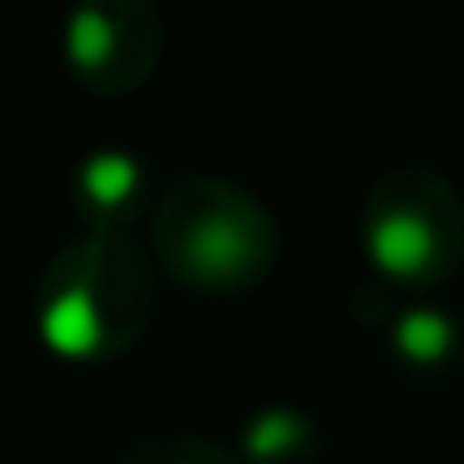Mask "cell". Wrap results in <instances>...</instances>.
Returning a JSON list of instances; mask_svg holds the SVG:
<instances>
[{"label": "cell", "mask_w": 464, "mask_h": 464, "mask_svg": "<svg viewBox=\"0 0 464 464\" xmlns=\"http://www.w3.org/2000/svg\"><path fill=\"white\" fill-rule=\"evenodd\" d=\"M170 255L195 280H240L260 255V235L230 200H200L190 220L170 235Z\"/></svg>", "instance_id": "cell-2"}, {"label": "cell", "mask_w": 464, "mask_h": 464, "mask_svg": "<svg viewBox=\"0 0 464 464\" xmlns=\"http://www.w3.org/2000/svg\"><path fill=\"white\" fill-rule=\"evenodd\" d=\"M394 344H400V354L414 364H440L454 344V320L444 310H430V304L404 310L400 324H394Z\"/></svg>", "instance_id": "cell-4"}, {"label": "cell", "mask_w": 464, "mask_h": 464, "mask_svg": "<svg viewBox=\"0 0 464 464\" xmlns=\"http://www.w3.org/2000/svg\"><path fill=\"white\" fill-rule=\"evenodd\" d=\"M304 434V420H295L290 410H265L260 420L245 430V450L255 454V459H280V454H290L295 444H300Z\"/></svg>", "instance_id": "cell-6"}, {"label": "cell", "mask_w": 464, "mask_h": 464, "mask_svg": "<svg viewBox=\"0 0 464 464\" xmlns=\"http://www.w3.org/2000/svg\"><path fill=\"white\" fill-rule=\"evenodd\" d=\"M135 180H140L135 160H130V155H115V150L91 155V160L81 165V190L91 195L95 205H121L125 195L135 190Z\"/></svg>", "instance_id": "cell-5"}, {"label": "cell", "mask_w": 464, "mask_h": 464, "mask_svg": "<svg viewBox=\"0 0 464 464\" xmlns=\"http://www.w3.org/2000/svg\"><path fill=\"white\" fill-rule=\"evenodd\" d=\"M175 464H210V459H175Z\"/></svg>", "instance_id": "cell-7"}, {"label": "cell", "mask_w": 464, "mask_h": 464, "mask_svg": "<svg viewBox=\"0 0 464 464\" xmlns=\"http://www.w3.org/2000/svg\"><path fill=\"white\" fill-rule=\"evenodd\" d=\"M115 245L105 235H85L51 260L41 280V330L65 354H101L121 340L115 304Z\"/></svg>", "instance_id": "cell-1"}, {"label": "cell", "mask_w": 464, "mask_h": 464, "mask_svg": "<svg viewBox=\"0 0 464 464\" xmlns=\"http://www.w3.org/2000/svg\"><path fill=\"white\" fill-rule=\"evenodd\" d=\"M434 225L414 210H390L370 225V260L394 280H414L434 265Z\"/></svg>", "instance_id": "cell-3"}]
</instances>
